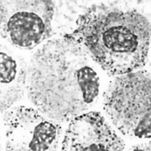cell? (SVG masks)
<instances>
[{
	"instance_id": "obj_1",
	"label": "cell",
	"mask_w": 151,
	"mask_h": 151,
	"mask_svg": "<svg viewBox=\"0 0 151 151\" xmlns=\"http://www.w3.org/2000/svg\"><path fill=\"white\" fill-rule=\"evenodd\" d=\"M11 38L20 47H31L38 44L45 29L42 19L33 12H17L8 23Z\"/></svg>"
},
{
	"instance_id": "obj_2",
	"label": "cell",
	"mask_w": 151,
	"mask_h": 151,
	"mask_svg": "<svg viewBox=\"0 0 151 151\" xmlns=\"http://www.w3.org/2000/svg\"><path fill=\"white\" fill-rule=\"evenodd\" d=\"M77 77L84 101L91 103L99 92V78L97 73L90 67L85 66L78 71Z\"/></svg>"
},
{
	"instance_id": "obj_3",
	"label": "cell",
	"mask_w": 151,
	"mask_h": 151,
	"mask_svg": "<svg viewBox=\"0 0 151 151\" xmlns=\"http://www.w3.org/2000/svg\"><path fill=\"white\" fill-rule=\"evenodd\" d=\"M17 73L16 61L6 53L1 52V83L9 84L13 81Z\"/></svg>"
}]
</instances>
